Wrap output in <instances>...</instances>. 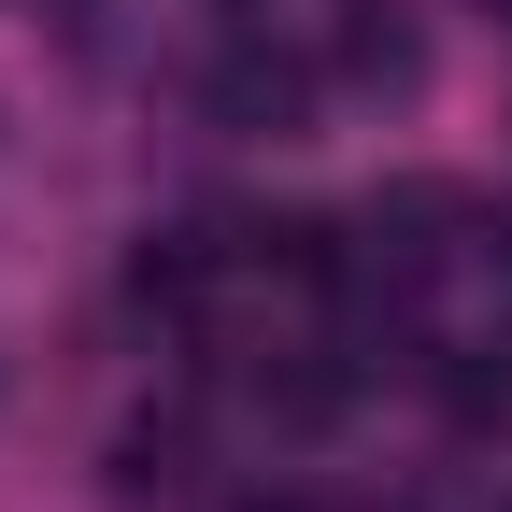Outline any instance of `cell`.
<instances>
[{"label":"cell","instance_id":"6da1fadb","mask_svg":"<svg viewBox=\"0 0 512 512\" xmlns=\"http://www.w3.org/2000/svg\"><path fill=\"white\" fill-rule=\"evenodd\" d=\"M328 72L356 100H413L427 86V15H413V0H342V15H328Z\"/></svg>","mask_w":512,"mask_h":512},{"label":"cell","instance_id":"7a4b0ae2","mask_svg":"<svg viewBox=\"0 0 512 512\" xmlns=\"http://www.w3.org/2000/svg\"><path fill=\"white\" fill-rule=\"evenodd\" d=\"M200 100H214V128H271V143H285L299 100H313V72H299L285 43H256V29H242V43L214 57V86H200Z\"/></svg>","mask_w":512,"mask_h":512},{"label":"cell","instance_id":"3957f363","mask_svg":"<svg viewBox=\"0 0 512 512\" xmlns=\"http://www.w3.org/2000/svg\"><path fill=\"white\" fill-rule=\"evenodd\" d=\"M427 384H441V413H456L470 441L512 427V342H456V356H427Z\"/></svg>","mask_w":512,"mask_h":512},{"label":"cell","instance_id":"277c9868","mask_svg":"<svg viewBox=\"0 0 512 512\" xmlns=\"http://www.w3.org/2000/svg\"><path fill=\"white\" fill-rule=\"evenodd\" d=\"M185 456H200V441H185V413L128 427V441H114V498H171V484H185Z\"/></svg>","mask_w":512,"mask_h":512},{"label":"cell","instance_id":"5b68a950","mask_svg":"<svg viewBox=\"0 0 512 512\" xmlns=\"http://www.w3.org/2000/svg\"><path fill=\"white\" fill-rule=\"evenodd\" d=\"M470 15H498V29H512V0H470Z\"/></svg>","mask_w":512,"mask_h":512},{"label":"cell","instance_id":"8992f818","mask_svg":"<svg viewBox=\"0 0 512 512\" xmlns=\"http://www.w3.org/2000/svg\"><path fill=\"white\" fill-rule=\"evenodd\" d=\"M242 512H299V498H242Z\"/></svg>","mask_w":512,"mask_h":512},{"label":"cell","instance_id":"52a82bcc","mask_svg":"<svg viewBox=\"0 0 512 512\" xmlns=\"http://www.w3.org/2000/svg\"><path fill=\"white\" fill-rule=\"evenodd\" d=\"M228 15H256V0H228Z\"/></svg>","mask_w":512,"mask_h":512}]
</instances>
